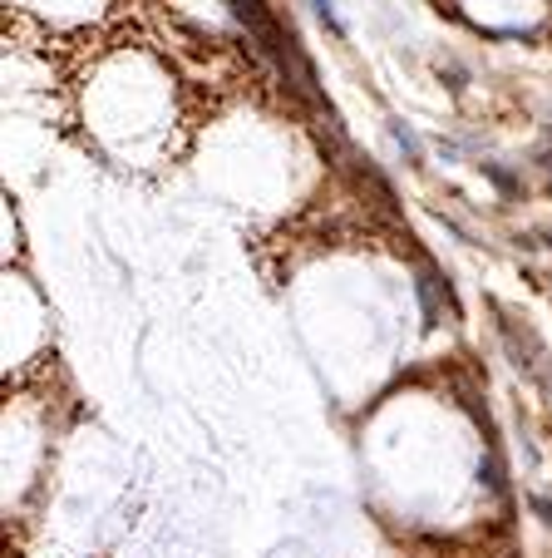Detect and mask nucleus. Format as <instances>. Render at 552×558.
<instances>
[{
    "mask_svg": "<svg viewBox=\"0 0 552 558\" xmlns=\"http://www.w3.org/2000/svg\"><path fill=\"white\" fill-rule=\"evenodd\" d=\"M439 272H419V307H425V326H439Z\"/></svg>",
    "mask_w": 552,
    "mask_h": 558,
    "instance_id": "nucleus-1",
    "label": "nucleus"
},
{
    "mask_svg": "<svg viewBox=\"0 0 552 558\" xmlns=\"http://www.w3.org/2000/svg\"><path fill=\"white\" fill-rule=\"evenodd\" d=\"M478 480L489 484L493 494H503V489H508V480H503V460H499V450H489L483 460H478Z\"/></svg>",
    "mask_w": 552,
    "mask_h": 558,
    "instance_id": "nucleus-2",
    "label": "nucleus"
},
{
    "mask_svg": "<svg viewBox=\"0 0 552 558\" xmlns=\"http://www.w3.org/2000/svg\"><path fill=\"white\" fill-rule=\"evenodd\" d=\"M532 514H538V519H542V524H548V529H552V499H542V494H538V499H532Z\"/></svg>",
    "mask_w": 552,
    "mask_h": 558,
    "instance_id": "nucleus-3",
    "label": "nucleus"
},
{
    "mask_svg": "<svg viewBox=\"0 0 552 558\" xmlns=\"http://www.w3.org/2000/svg\"><path fill=\"white\" fill-rule=\"evenodd\" d=\"M499 558H518V554H499Z\"/></svg>",
    "mask_w": 552,
    "mask_h": 558,
    "instance_id": "nucleus-4",
    "label": "nucleus"
}]
</instances>
